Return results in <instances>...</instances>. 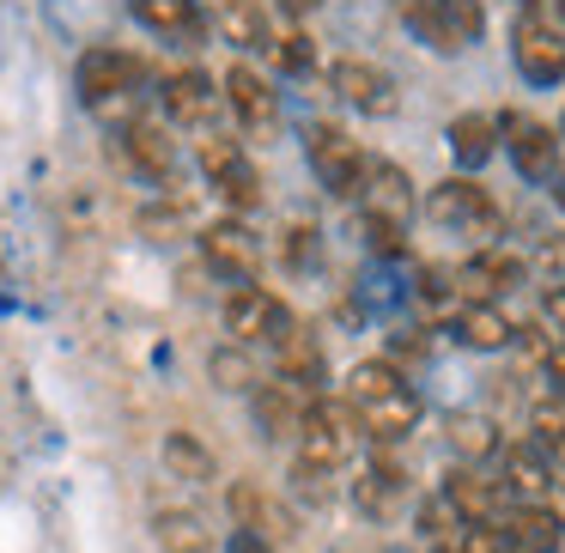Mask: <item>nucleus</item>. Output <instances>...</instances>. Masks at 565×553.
<instances>
[{
  "label": "nucleus",
  "mask_w": 565,
  "mask_h": 553,
  "mask_svg": "<svg viewBox=\"0 0 565 553\" xmlns=\"http://www.w3.org/2000/svg\"><path fill=\"white\" fill-rule=\"evenodd\" d=\"M341 402L359 414V432H371L377 444H395L419 426V395L402 383L395 365H359L353 377H347Z\"/></svg>",
  "instance_id": "obj_1"
},
{
  "label": "nucleus",
  "mask_w": 565,
  "mask_h": 553,
  "mask_svg": "<svg viewBox=\"0 0 565 553\" xmlns=\"http://www.w3.org/2000/svg\"><path fill=\"white\" fill-rule=\"evenodd\" d=\"M359 208H365V237L377 256H402L407 220H414V183H407L402 164H371L365 189H359Z\"/></svg>",
  "instance_id": "obj_2"
},
{
  "label": "nucleus",
  "mask_w": 565,
  "mask_h": 553,
  "mask_svg": "<svg viewBox=\"0 0 565 553\" xmlns=\"http://www.w3.org/2000/svg\"><path fill=\"white\" fill-rule=\"evenodd\" d=\"M426 213L438 225H450L456 237H475L480 249H492V237H499V208L487 201V189L468 183V177H450V183H438L426 195Z\"/></svg>",
  "instance_id": "obj_3"
},
{
  "label": "nucleus",
  "mask_w": 565,
  "mask_h": 553,
  "mask_svg": "<svg viewBox=\"0 0 565 553\" xmlns=\"http://www.w3.org/2000/svg\"><path fill=\"white\" fill-rule=\"evenodd\" d=\"M305 147H310V171L322 177V189H329V195H359V189H365L371 159L359 152V140L347 135V128L317 123V128L305 135Z\"/></svg>",
  "instance_id": "obj_4"
},
{
  "label": "nucleus",
  "mask_w": 565,
  "mask_h": 553,
  "mask_svg": "<svg viewBox=\"0 0 565 553\" xmlns=\"http://www.w3.org/2000/svg\"><path fill=\"white\" fill-rule=\"evenodd\" d=\"M353 438H359V414L347 402H329V395H322L305 414V432H298V462L334 475V468L347 462V450H353Z\"/></svg>",
  "instance_id": "obj_5"
},
{
  "label": "nucleus",
  "mask_w": 565,
  "mask_h": 553,
  "mask_svg": "<svg viewBox=\"0 0 565 553\" xmlns=\"http://www.w3.org/2000/svg\"><path fill=\"white\" fill-rule=\"evenodd\" d=\"M225 329H232L237 347H256V341L280 347L298 322H292V310H286L268 286H237V293L225 298Z\"/></svg>",
  "instance_id": "obj_6"
},
{
  "label": "nucleus",
  "mask_w": 565,
  "mask_h": 553,
  "mask_svg": "<svg viewBox=\"0 0 565 553\" xmlns=\"http://www.w3.org/2000/svg\"><path fill=\"white\" fill-rule=\"evenodd\" d=\"M225 511L237 517V529H244V535L268 541V547H274V541H292L298 535V517L286 511L268 487H256V480H232V487H225Z\"/></svg>",
  "instance_id": "obj_7"
},
{
  "label": "nucleus",
  "mask_w": 565,
  "mask_h": 553,
  "mask_svg": "<svg viewBox=\"0 0 565 553\" xmlns=\"http://www.w3.org/2000/svg\"><path fill=\"white\" fill-rule=\"evenodd\" d=\"M201 256H207L213 274L249 286L262 274V237L249 232L244 220H220V225H207V232H201Z\"/></svg>",
  "instance_id": "obj_8"
},
{
  "label": "nucleus",
  "mask_w": 565,
  "mask_h": 553,
  "mask_svg": "<svg viewBox=\"0 0 565 553\" xmlns=\"http://www.w3.org/2000/svg\"><path fill=\"white\" fill-rule=\"evenodd\" d=\"M201 171H207V183L220 189L232 208H256L262 201V177L249 171V159H244V147L237 140H225V135H207L201 140Z\"/></svg>",
  "instance_id": "obj_9"
},
{
  "label": "nucleus",
  "mask_w": 565,
  "mask_h": 553,
  "mask_svg": "<svg viewBox=\"0 0 565 553\" xmlns=\"http://www.w3.org/2000/svg\"><path fill=\"white\" fill-rule=\"evenodd\" d=\"M329 92L341 104H353V110H365V116H395V79L383 74L377 62H359V55H347V62H334L329 67Z\"/></svg>",
  "instance_id": "obj_10"
},
{
  "label": "nucleus",
  "mask_w": 565,
  "mask_h": 553,
  "mask_svg": "<svg viewBox=\"0 0 565 553\" xmlns=\"http://www.w3.org/2000/svg\"><path fill=\"white\" fill-rule=\"evenodd\" d=\"M511 55H516V74L529 86H559L565 79V38L553 25H541V19H523L511 31Z\"/></svg>",
  "instance_id": "obj_11"
},
{
  "label": "nucleus",
  "mask_w": 565,
  "mask_h": 553,
  "mask_svg": "<svg viewBox=\"0 0 565 553\" xmlns=\"http://www.w3.org/2000/svg\"><path fill=\"white\" fill-rule=\"evenodd\" d=\"M128 86H135V62H128L122 50L98 43V50H86V55H79V67H74V92H79V104L104 110V104H110V98H122Z\"/></svg>",
  "instance_id": "obj_12"
},
{
  "label": "nucleus",
  "mask_w": 565,
  "mask_h": 553,
  "mask_svg": "<svg viewBox=\"0 0 565 553\" xmlns=\"http://www.w3.org/2000/svg\"><path fill=\"white\" fill-rule=\"evenodd\" d=\"M504 140H511V164L529 183L559 177V140H553L547 123H535V116H504Z\"/></svg>",
  "instance_id": "obj_13"
},
{
  "label": "nucleus",
  "mask_w": 565,
  "mask_h": 553,
  "mask_svg": "<svg viewBox=\"0 0 565 553\" xmlns=\"http://www.w3.org/2000/svg\"><path fill=\"white\" fill-rule=\"evenodd\" d=\"M249 414H256L262 438H298L310 407H298L292 383H256V390H249Z\"/></svg>",
  "instance_id": "obj_14"
},
{
  "label": "nucleus",
  "mask_w": 565,
  "mask_h": 553,
  "mask_svg": "<svg viewBox=\"0 0 565 553\" xmlns=\"http://www.w3.org/2000/svg\"><path fill=\"white\" fill-rule=\"evenodd\" d=\"M274 365H280V377L292 383V390H322L329 383V359H322V341L305 329H292L280 347H274Z\"/></svg>",
  "instance_id": "obj_15"
},
{
  "label": "nucleus",
  "mask_w": 565,
  "mask_h": 553,
  "mask_svg": "<svg viewBox=\"0 0 565 553\" xmlns=\"http://www.w3.org/2000/svg\"><path fill=\"white\" fill-rule=\"evenodd\" d=\"M225 104L237 110L244 128H274V116H280V104H274L268 79H262L256 67H232V74H225Z\"/></svg>",
  "instance_id": "obj_16"
},
{
  "label": "nucleus",
  "mask_w": 565,
  "mask_h": 553,
  "mask_svg": "<svg viewBox=\"0 0 565 553\" xmlns=\"http://www.w3.org/2000/svg\"><path fill=\"white\" fill-rule=\"evenodd\" d=\"M450 329H456V341H462L468 353H499V347H511V334H516L499 305H462L450 317Z\"/></svg>",
  "instance_id": "obj_17"
},
{
  "label": "nucleus",
  "mask_w": 565,
  "mask_h": 553,
  "mask_svg": "<svg viewBox=\"0 0 565 553\" xmlns=\"http://www.w3.org/2000/svg\"><path fill=\"white\" fill-rule=\"evenodd\" d=\"M444 504H450L462 523H492L499 504H504V492L492 487V480H480L475 468H456V475L444 480Z\"/></svg>",
  "instance_id": "obj_18"
},
{
  "label": "nucleus",
  "mask_w": 565,
  "mask_h": 553,
  "mask_svg": "<svg viewBox=\"0 0 565 553\" xmlns=\"http://www.w3.org/2000/svg\"><path fill=\"white\" fill-rule=\"evenodd\" d=\"M164 110H171L177 123H207V116L220 110V92H213V79L201 74V67H183V74L164 79Z\"/></svg>",
  "instance_id": "obj_19"
},
{
  "label": "nucleus",
  "mask_w": 565,
  "mask_h": 553,
  "mask_svg": "<svg viewBox=\"0 0 565 553\" xmlns=\"http://www.w3.org/2000/svg\"><path fill=\"white\" fill-rule=\"evenodd\" d=\"M152 535H159L164 553H213V529L195 511H183V504H159L152 511Z\"/></svg>",
  "instance_id": "obj_20"
},
{
  "label": "nucleus",
  "mask_w": 565,
  "mask_h": 553,
  "mask_svg": "<svg viewBox=\"0 0 565 553\" xmlns=\"http://www.w3.org/2000/svg\"><path fill=\"white\" fill-rule=\"evenodd\" d=\"M164 468H171L183 487H213V480H220V462H213V450L195 432H164Z\"/></svg>",
  "instance_id": "obj_21"
},
{
  "label": "nucleus",
  "mask_w": 565,
  "mask_h": 553,
  "mask_svg": "<svg viewBox=\"0 0 565 553\" xmlns=\"http://www.w3.org/2000/svg\"><path fill=\"white\" fill-rule=\"evenodd\" d=\"M559 517H553V504H516L511 523H504V535L516 541V553H559Z\"/></svg>",
  "instance_id": "obj_22"
},
{
  "label": "nucleus",
  "mask_w": 565,
  "mask_h": 553,
  "mask_svg": "<svg viewBox=\"0 0 565 553\" xmlns=\"http://www.w3.org/2000/svg\"><path fill=\"white\" fill-rule=\"evenodd\" d=\"M122 140H128V164H135V171H147L152 183H171V171H177V147L164 140V128L135 123Z\"/></svg>",
  "instance_id": "obj_23"
},
{
  "label": "nucleus",
  "mask_w": 565,
  "mask_h": 553,
  "mask_svg": "<svg viewBox=\"0 0 565 553\" xmlns=\"http://www.w3.org/2000/svg\"><path fill=\"white\" fill-rule=\"evenodd\" d=\"M492 147H499V123H492V116L468 110V116H456V123H450V152H456L462 171H480V164L492 159Z\"/></svg>",
  "instance_id": "obj_24"
},
{
  "label": "nucleus",
  "mask_w": 565,
  "mask_h": 553,
  "mask_svg": "<svg viewBox=\"0 0 565 553\" xmlns=\"http://www.w3.org/2000/svg\"><path fill=\"white\" fill-rule=\"evenodd\" d=\"M220 31H225V43H237V50H274L268 13H262L256 0H220Z\"/></svg>",
  "instance_id": "obj_25"
},
{
  "label": "nucleus",
  "mask_w": 565,
  "mask_h": 553,
  "mask_svg": "<svg viewBox=\"0 0 565 553\" xmlns=\"http://www.w3.org/2000/svg\"><path fill=\"white\" fill-rule=\"evenodd\" d=\"M504 487H511V492H523V499H541V492L553 487L547 456H541L535 444H516V450H504Z\"/></svg>",
  "instance_id": "obj_26"
},
{
  "label": "nucleus",
  "mask_w": 565,
  "mask_h": 553,
  "mask_svg": "<svg viewBox=\"0 0 565 553\" xmlns=\"http://www.w3.org/2000/svg\"><path fill=\"white\" fill-rule=\"evenodd\" d=\"M207 377H213V390H232V395H249L256 390V359H249V347H213L207 353Z\"/></svg>",
  "instance_id": "obj_27"
},
{
  "label": "nucleus",
  "mask_w": 565,
  "mask_h": 553,
  "mask_svg": "<svg viewBox=\"0 0 565 553\" xmlns=\"http://www.w3.org/2000/svg\"><path fill=\"white\" fill-rule=\"evenodd\" d=\"M135 19L159 38H195V0H135Z\"/></svg>",
  "instance_id": "obj_28"
},
{
  "label": "nucleus",
  "mask_w": 565,
  "mask_h": 553,
  "mask_svg": "<svg viewBox=\"0 0 565 553\" xmlns=\"http://www.w3.org/2000/svg\"><path fill=\"white\" fill-rule=\"evenodd\" d=\"M450 450L462 456V462H480V456H492V450H499V432H492V419L456 414V419H450Z\"/></svg>",
  "instance_id": "obj_29"
},
{
  "label": "nucleus",
  "mask_w": 565,
  "mask_h": 553,
  "mask_svg": "<svg viewBox=\"0 0 565 553\" xmlns=\"http://www.w3.org/2000/svg\"><path fill=\"white\" fill-rule=\"evenodd\" d=\"M438 19H444L456 50L480 43V31H487V7H480V0H438Z\"/></svg>",
  "instance_id": "obj_30"
},
{
  "label": "nucleus",
  "mask_w": 565,
  "mask_h": 553,
  "mask_svg": "<svg viewBox=\"0 0 565 553\" xmlns=\"http://www.w3.org/2000/svg\"><path fill=\"white\" fill-rule=\"evenodd\" d=\"M395 13H402L407 31H419V38H426L438 55H456L450 31H444V19H438V0H395Z\"/></svg>",
  "instance_id": "obj_31"
},
{
  "label": "nucleus",
  "mask_w": 565,
  "mask_h": 553,
  "mask_svg": "<svg viewBox=\"0 0 565 553\" xmlns=\"http://www.w3.org/2000/svg\"><path fill=\"white\" fill-rule=\"evenodd\" d=\"M419 305H426L431 310V317H444V310H462V305H456V286H450V274H444V268H419Z\"/></svg>",
  "instance_id": "obj_32"
},
{
  "label": "nucleus",
  "mask_w": 565,
  "mask_h": 553,
  "mask_svg": "<svg viewBox=\"0 0 565 553\" xmlns=\"http://www.w3.org/2000/svg\"><path fill=\"white\" fill-rule=\"evenodd\" d=\"M529 426H535V438L547 444L553 456H565V395H553V402H541L535 414H529Z\"/></svg>",
  "instance_id": "obj_33"
},
{
  "label": "nucleus",
  "mask_w": 565,
  "mask_h": 553,
  "mask_svg": "<svg viewBox=\"0 0 565 553\" xmlns=\"http://www.w3.org/2000/svg\"><path fill=\"white\" fill-rule=\"evenodd\" d=\"M462 553H516V541L499 523H468L462 529Z\"/></svg>",
  "instance_id": "obj_34"
},
{
  "label": "nucleus",
  "mask_w": 565,
  "mask_h": 553,
  "mask_svg": "<svg viewBox=\"0 0 565 553\" xmlns=\"http://www.w3.org/2000/svg\"><path fill=\"white\" fill-rule=\"evenodd\" d=\"M310 62H317V55H310V38H298V31H292V38H280V67H286V74H305Z\"/></svg>",
  "instance_id": "obj_35"
},
{
  "label": "nucleus",
  "mask_w": 565,
  "mask_h": 553,
  "mask_svg": "<svg viewBox=\"0 0 565 553\" xmlns=\"http://www.w3.org/2000/svg\"><path fill=\"white\" fill-rule=\"evenodd\" d=\"M292 480H298V492H305V499H329V468L298 462V468H292Z\"/></svg>",
  "instance_id": "obj_36"
},
{
  "label": "nucleus",
  "mask_w": 565,
  "mask_h": 553,
  "mask_svg": "<svg viewBox=\"0 0 565 553\" xmlns=\"http://www.w3.org/2000/svg\"><path fill=\"white\" fill-rule=\"evenodd\" d=\"M395 298H402V293H395V280H390V274H365V305L390 310Z\"/></svg>",
  "instance_id": "obj_37"
},
{
  "label": "nucleus",
  "mask_w": 565,
  "mask_h": 553,
  "mask_svg": "<svg viewBox=\"0 0 565 553\" xmlns=\"http://www.w3.org/2000/svg\"><path fill=\"white\" fill-rule=\"evenodd\" d=\"M286 256H292L298 268H317V232H305V225H298L292 244H286Z\"/></svg>",
  "instance_id": "obj_38"
},
{
  "label": "nucleus",
  "mask_w": 565,
  "mask_h": 553,
  "mask_svg": "<svg viewBox=\"0 0 565 553\" xmlns=\"http://www.w3.org/2000/svg\"><path fill=\"white\" fill-rule=\"evenodd\" d=\"M232 553H274V547H268V541H256V535H244V529H237V535H232Z\"/></svg>",
  "instance_id": "obj_39"
},
{
  "label": "nucleus",
  "mask_w": 565,
  "mask_h": 553,
  "mask_svg": "<svg viewBox=\"0 0 565 553\" xmlns=\"http://www.w3.org/2000/svg\"><path fill=\"white\" fill-rule=\"evenodd\" d=\"M547 317L565 329V286H553V293H547Z\"/></svg>",
  "instance_id": "obj_40"
},
{
  "label": "nucleus",
  "mask_w": 565,
  "mask_h": 553,
  "mask_svg": "<svg viewBox=\"0 0 565 553\" xmlns=\"http://www.w3.org/2000/svg\"><path fill=\"white\" fill-rule=\"evenodd\" d=\"M547 371H553V383H559V395H565V347H553V353H547Z\"/></svg>",
  "instance_id": "obj_41"
},
{
  "label": "nucleus",
  "mask_w": 565,
  "mask_h": 553,
  "mask_svg": "<svg viewBox=\"0 0 565 553\" xmlns=\"http://www.w3.org/2000/svg\"><path fill=\"white\" fill-rule=\"evenodd\" d=\"M286 13H310V7H317V0H280Z\"/></svg>",
  "instance_id": "obj_42"
},
{
  "label": "nucleus",
  "mask_w": 565,
  "mask_h": 553,
  "mask_svg": "<svg viewBox=\"0 0 565 553\" xmlns=\"http://www.w3.org/2000/svg\"><path fill=\"white\" fill-rule=\"evenodd\" d=\"M553 195H559V208H565V171H559V189H553Z\"/></svg>",
  "instance_id": "obj_43"
}]
</instances>
